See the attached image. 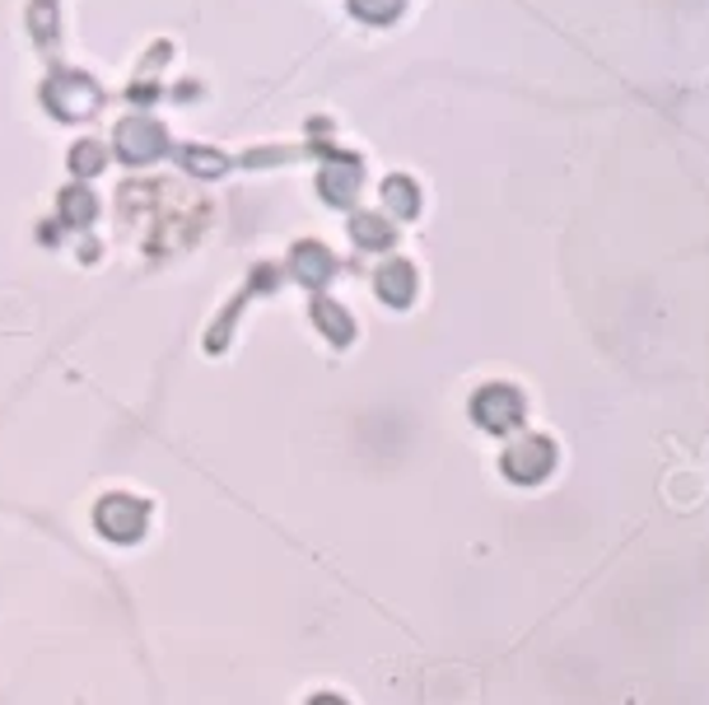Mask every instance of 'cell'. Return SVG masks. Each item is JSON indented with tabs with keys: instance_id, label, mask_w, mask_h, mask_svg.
Wrapping results in <instances>:
<instances>
[{
	"instance_id": "obj_5",
	"label": "cell",
	"mask_w": 709,
	"mask_h": 705,
	"mask_svg": "<svg viewBox=\"0 0 709 705\" xmlns=\"http://www.w3.org/2000/svg\"><path fill=\"white\" fill-rule=\"evenodd\" d=\"M551 463H555V449L546 440H536V434H523V440L504 453V472L513 481H542L551 472Z\"/></svg>"
},
{
	"instance_id": "obj_4",
	"label": "cell",
	"mask_w": 709,
	"mask_h": 705,
	"mask_svg": "<svg viewBox=\"0 0 709 705\" xmlns=\"http://www.w3.org/2000/svg\"><path fill=\"white\" fill-rule=\"evenodd\" d=\"M93 519H99L104 538H112V542H136L140 528H145V505L131 500V496H108Z\"/></svg>"
},
{
	"instance_id": "obj_14",
	"label": "cell",
	"mask_w": 709,
	"mask_h": 705,
	"mask_svg": "<svg viewBox=\"0 0 709 705\" xmlns=\"http://www.w3.org/2000/svg\"><path fill=\"white\" fill-rule=\"evenodd\" d=\"M402 6H406V0H351V10L360 19H370V23H387Z\"/></svg>"
},
{
	"instance_id": "obj_11",
	"label": "cell",
	"mask_w": 709,
	"mask_h": 705,
	"mask_svg": "<svg viewBox=\"0 0 709 705\" xmlns=\"http://www.w3.org/2000/svg\"><path fill=\"white\" fill-rule=\"evenodd\" d=\"M313 323H317V327H323V332L332 336V342H346V336L355 332V327H351V319H346V309H336L332 300H323V304H313Z\"/></svg>"
},
{
	"instance_id": "obj_10",
	"label": "cell",
	"mask_w": 709,
	"mask_h": 705,
	"mask_svg": "<svg viewBox=\"0 0 709 705\" xmlns=\"http://www.w3.org/2000/svg\"><path fill=\"white\" fill-rule=\"evenodd\" d=\"M351 234L360 238V248H387V243H393V225H387V215H355Z\"/></svg>"
},
{
	"instance_id": "obj_15",
	"label": "cell",
	"mask_w": 709,
	"mask_h": 705,
	"mask_svg": "<svg viewBox=\"0 0 709 705\" xmlns=\"http://www.w3.org/2000/svg\"><path fill=\"white\" fill-rule=\"evenodd\" d=\"M183 164L191 168V174H206V178H210V174H219V168H225V159H219L215 150H187V155H183Z\"/></svg>"
},
{
	"instance_id": "obj_7",
	"label": "cell",
	"mask_w": 709,
	"mask_h": 705,
	"mask_svg": "<svg viewBox=\"0 0 709 705\" xmlns=\"http://www.w3.org/2000/svg\"><path fill=\"white\" fill-rule=\"evenodd\" d=\"M317 187H323V197L332 206H351L355 187H360V164L355 159H336L323 168V178H317Z\"/></svg>"
},
{
	"instance_id": "obj_1",
	"label": "cell",
	"mask_w": 709,
	"mask_h": 705,
	"mask_svg": "<svg viewBox=\"0 0 709 705\" xmlns=\"http://www.w3.org/2000/svg\"><path fill=\"white\" fill-rule=\"evenodd\" d=\"M117 155L127 164H150L164 155V127L150 117H127L117 127Z\"/></svg>"
},
{
	"instance_id": "obj_2",
	"label": "cell",
	"mask_w": 709,
	"mask_h": 705,
	"mask_svg": "<svg viewBox=\"0 0 709 705\" xmlns=\"http://www.w3.org/2000/svg\"><path fill=\"white\" fill-rule=\"evenodd\" d=\"M472 417H476L485 430L509 434L513 425L523 421V398L513 393V388H481L476 402H472Z\"/></svg>"
},
{
	"instance_id": "obj_13",
	"label": "cell",
	"mask_w": 709,
	"mask_h": 705,
	"mask_svg": "<svg viewBox=\"0 0 709 705\" xmlns=\"http://www.w3.org/2000/svg\"><path fill=\"white\" fill-rule=\"evenodd\" d=\"M61 221L66 225H89L93 221V197L85 187H70L66 197H61Z\"/></svg>"
},
{
	"instance_id": "obj_16",
	"label": "cell",
	"mask_w": 709,
	"mask_h": 705,
	"mask_svg": "<svg viewBox=\"0 0 709 705\" xmlns=\"http://www.w3.org/2000/svg\"><path fill=\"white\" fill-rule=\"evenodd\" d=\"M313 705H341V701H336V696H317Z\"/></svg>"
},
{
	"instance_id": "obj_12",
	"label": "cell",
	"mask_w": 709,
	"mask_h": 705,
	"mask_svg": "<svg viewBox=\"0 0 709 705\" xmlns=\"http://www.w3.org/2000/svg\"><path fill=\"white\" fill-rule=\"evenodd\" d=\"M104 159H108V150H104L99 140H80L76 150H70V168H76L80 178H93V174H99Z\"/></svg>"
},
{
	"instance_id": "obj_9",
	"label": "cell",
	"mask_w": 709,
	"mask_h": 705,
	"mask_svg": "<svg viewBox=\"0 0 709 705\" xmlns=\"http://www.w3.org/2000/svg\"><path fill=\"white\" fill-rule=\"evenodd\" d=\"M383 206L393 215H402V221H411V215L421 210V192H415L411 178H387L383 183Z\"/></svg>"
},
{
	"instance_id": "obj_8",
	"label": "cell",
	"mask_w": 709,
	"mask_h": 705,
	"mask_svg": "<svg viewBox=\"0 0 709 705\" xmlns=\"http://www.w3.org/2000/svg\"><path fill=\"white\" fill-rule=\"evenodd\" d=\"M378 295L387 304H411L415 300V272L406 262H387L383 272H378Z\"/></svg>"
},
{
	"instance_id": "obj_6",
	"label": "cell",
	"mask_w": 709,
	"mask_h": 705,
	"mask_svg": "<svg viewBox=\"0 0 709 705\" xmlns=\"http://www.w3.org/2000/svg\"><path fill=\"white\" fill-rule=\"evenodd\" d=\"M289 272H295L304 285H323L336 272V262H332V253L323 248V243H299V248L289 253Z\"/></svg>"
},
{
	"instance_id": "obj_3",
	"label": "cell",
	"mask_w": 709,
	"mask_h": 705,
	"mask_svg": "<svg viewBox=\"0 0 709 705\" xmlns=\"http://www.w3.org/2000/svg\"><path fill=\"white\" fill-rule=\"evenodd\" d=\"M47 108H52L57 117H85L99 108V85L85 80V76H57L52 85H47Z\"/></svg>"
}]
</instances>
